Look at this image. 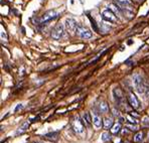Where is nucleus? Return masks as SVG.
Instances as JSON below:
<instances>
[{
  "label": "nucleus",
  "instance_id": "nucleus-28",
  "mask_svg": "<svg viewBox=\"0 0 149 143\" xmlns=\"http://www.w3.org/2000/svg\"><path fill=\"white\" fill-rule=\"evenodd\" d=\"M33 143H39V142H33Z\"/></svg>",
  "mask_w": 149,
  "mask_h": 143
},
{
  "label": "nucleus",
  "instance_id": "nucleus-3",
  "mask_svg": "<svg viewBox=\"0 0 149 143\" xmlns=\"http://www.w3.org/2000/svg\"><path fill=\"white\" fill-rule=\"evenodd\" d=\"M63 34H65V25L62 23L58 24L52 31V37L54 39H56V40L62 38Z\"/></svg>",
  "mask_w": 149,
  "mask_h": 143
},
{
  "label": "nucleus",
  "instance_id": "nucleus-13",
  "mask_svg": "<svg viewBox=\"0 0 149 143\" xmlns=\"http://www.w3.org/2000/svg\"><path fill=\"white\" fill-rule=\"evenodd\" d=\"M109 9L112 10L116 15H122L121 8H120V6L117 5V4H113V3L109 4Z\"/></svg>",
  "mask_w": 149,
  "mask_h": 143
},
{
  "label": "nucleus",
  "instance_id": "nucleus-22",
  "mask_svg": "<svg viewBox=\"0 0 149 143\" xmlns=\"http://www.w3.org/2000/svg\"><path fill=\"white\" fill-rule=\"evenodd\" d=\"M127 119H128V121H129V122L131 123V124H136V123H137L136 119H135V118H132V117H130V116H128V117H127Z\"/></svg>",
  "mask_w": 149,
  "mask_h": 143
},
{
  "label": "nucleus",
  "instance_id": "nucleus-27",
  "mask_svg": "<svg viewBox=\"0 0 149 143\" xmlns=\"http://www.w3.org/2000/svg\"><path fill=\"white\" fill-rule=\"evenodd\" d=\"M148 140H149V134H148Z\"/></svg>",
  "mask_w": 149,
  "mask_h": 143
},
{
  "label": "nucleus",
  "instance_id": "nucleus-26",
  "mask_svg": "<svg viewBox=\"0 0 149 143\" xmlns=\"http://www.w3.org/2000/svg\"><path fill=\"white\" fill-rule=\"evenodd\" d=\"M137 1H142V0H137Z\"/></svg>",
  "mask_w": 149,
  "mask_h": 143
},
{
  "label": "nucleus",
  "instance_id": "nucleus-18",
  "mask_svg": "<svg viewBox=\"0 0 149 143\" xmlns=\"http://www.w3.org/2000/svg\"><path fill=\"white\" fill-rule=\"evenodd\" d=\"M29 125H30L29 122H28V121H25V122L23 123L20 127H19V129L17 130V133H22V132L26 131L28 129V127H29Z\"/></svg>",
  "mask_w": 149,
  "mask_h": 143
},
{
  "label": "nucleus",
  "instance_id": "nucleus-21",
  "mask_svg": "<svg viewBox=\"0 0 149 143\" xmlns=\"http://www.w3.org/2000/svg\"><path fill=\"white\" fill-rule=\"evenodd\" d=\"M1 39H2V40H4V41L7 40V36H6V32H5V30H3V27H2V26H1Z\"/></svg>",
  "mask_w": 149,
  "mask_h": 143
},
{
  "label": "nucleus",
  "instance_id": "nucleus-23",
  "mask_svg": "<svg viewBox=\"0 0 149 143\" xmlns=\"http://www.w3.org/2000/svg\"><path fill=\"white\" fill-rule=\"evenodd\" d=\"M22 108H23V105H22V104H19V105H17L16 108H15V112H17L19 109H22Z\"/></svg>",
  "mask_w": 149,
  "mask_h": 143
},
{
  "label": "nucleus",
  "instance_id": "nucleus-24",
  "mask_svg": "<svg viewBox=\"0 0 149 143\" xmlns=\"http://www.w3.org/2000/svg\"><path fill=\"white\" fill-rule=\"evenodd\" d=\"M113 115L114 116H119V111L116 109H113Z\"/></svg>",
  "mask_w": 149,
  "mask_h": 143
},
{
  "label": "nucleus",
  "instance_id": "nucleus-16",
  "mask_svg": "<svg viewBox=\"0 0 149 143\" xmlns=\"http://www.w3.org/2000/svg\"><path fill=\"white\" fill-rule=\"evenodd\" d=\"M144 139V133L142 131H138L134 135V141L136 143H141Z\"/></svg>",
  "mask_w": 149,
  "mask_h": 143
},
{
  "label": "nucleus",
  "instance_id": "nucleus-8",
  "mask_svg": "<svg viewBox=\"0 0 149 143\" xmlns=\"http://www.w3.org/2000/svg\"><path fill=\"white\" fill-rule=\"evenodd\" d=\"M128 102L130 104V106L133 108V109H139L140 108V103H139V100L135 94L133 93H129L128 95Z\"/></svg>",
  "mask_w": 149,
  "mask_h": 143
},
{
  "label": "nucleus",
  "instance_id": "nucleus-20",
  "mask_svg": "<svg viewBox=\"0 0 149 143\" xmlns=\"http://www.w3.org/2000/svg\"><path fill=\"white\" fill-rule=\"evenodd\" d=\"M120 4H125V5H131L132 4V0H117Z\"/></svg>",
  "mask_w": 149,
  "mask_h": 143
},
{
  "label": "nucleus",
  "instance_id": "nucleus-9",
  "mask_svg": "<svg viewBox=\"0 0 149 143\" xmlns=\"http://www.w3.org/2000/svg\"><path fill=\"white\" fill-rule=\"evenodd\" d=\"M92 121H93V125L96 128H101L103 126V119L97 112H94L93 116H92Z\"/></svg>",
  "mask_w": 149,
  "mask_h": 143
},
{
  "label": "nucleus",
  "instance_id": "nucleus-7",
  "mask_svg": "<svg viewBox=\"0 0 149 143\" xmlns=\"http://www.w3.org/2000/svg\"><path fill=\"white\" fill-rule=\"evenodd\" d=\"M78 23L74 20V18H67L65 19V27L69 30L71 33H74V32L77 31V28H78Z\"/></svg>",
  "mask_w": 149,
  "mask_h": 143
},
{
  "label": "nucleus",
  "instance_id": "nucleus-2",
  "mask_svg": "<svg viewBox=\"0 0 149 143\" xmlns=\"http://www.w3.org/2000/svg\"><path fill=\"white\" fill-rule=\"evenodd\" d=\"M72 127H73L74 133L79 135H83L85 132V123L79 116H74V119L72 120Z\"/></svg>",
  "mask_w": 149,
  "mask_h": 143
},
{
  "label": "nucleus",
  "instance_id": "nucleus-4",
  "mask_svg": "<svg viewBox=\"0 0 149 143\" xmlns=\"http://www.w3.org/2000/svg\"><path fill=\"white\" fill-rule=\"evenodd\" d=\"M76 32L79 36L82 37V38H85V39L91 38V37L93 36V33H92L91 30H90L89 28H87L86 26H83V25H79Z\"/></svg>",
  "mask_w": 149,
  "mask_h": 143
},
{
  "label": "nucleus",
  "instance_id": "nucleus-17",
  "mask_svg": "<svg viewBox=\"0 0 149 143\" xmlns=\"http://www.w3.org/2000/svg\"><path fill=\"white\" fill-rule=\"evenodd\" d=\"M110 130H111V133H113V134L119 133L120 130H121V124H120V123H116V124H114L113 126H112V128Z\"/></svg>",
  "mask_w": 149,
  "mask_h": 143
},
{
  "label": "nucleus",
  "instance_id": "nucleus-11",
  "mask_svg": "<svg viewBox=\"0 0 149 143\" xmlns=\"http://www.w3.org/2000/svg\"><path fill=\"white\" fill-rule=\"evenodd\" d=\"M113 125V118L112 117H106L103 119V127L105 129H111Z\"/></svg>",
  "mask_w": 149,
  "mask_h": 143
},
{
  "label": "nucleus",
  "instance_id": "nucleus-19",
  "mask_svg": "<svg viewBox=\"0 0 149 143\" xmlns=\"http://www.w3.org/2000/svg\"><path fill=\"white\" fill-rule=\"evenodd\" d=\"M101 139H102V141H104V142L110 141L111 140V134L109 133V132H104V133H102Z\"/></svg>",
  "mask_w": 149,
  "mask_h": 143
},
{
  "label": "nucleus",
  "instance_id": "nucleus-10",
  "mask_svg": "<svg viewBox=\"0 0 149 143\" xmlns=\"http://www.w3.org/2000/svg\"><path fill=\"white\" fill-rule=\"evenodd\" d=\"M113 93H114V97H115L116 101H117L118 103L120 102L121 100H123V92H122V90L120 89V88H115V89L113 90Z\"/></svg>",
  "mask_w": 149,
  "mask_h": 143
},
{
  "label": "nucleus",
  "instance_id": "nucleus-5",
  "mask_svg": "<svg viewBox=\"0 0 149 143\" xmlns=\"http://www.w3.org/2000/svg\"><path fill=\"white\" fill-rule=\"evenodd\" d=\"M102 17L103 19H105L106 21H109L111 23H116L118 22V17L112 10L110 9H106L102 12Z\"/></svg>",
  "mask_w": 149,
  "mask_h": 143
},
{
  "label": "nucleus",
  "instance_id": "nucleus-25",
  "mask_svg": "<svg viewBox=\"0 0 149 143\" xmlns=\"http://www.w3.org/2000/svg\"><path fill=\"white\" fill-rule=\"evenodd\" d=\"M143 123H146V124H147V123H149V118H148V117H145V118H144Z\"/></svg>",
  "mask_w": 149,
  "mask_h": 143
},
{
  "label": "nucleus",
  "instance_id": "nucleus-6",
  "mask_svg": "<svg viewBox=\"0 0 149 143\" xmlns=\"http://www.w3.org/2000/svg\"><path fill=\"white\" fill-rule=\"evenodd\" d=\"M56 16H58V12H56V10H49V11L45 12L42 14V16H41V18H40V22L41 23L47 22V21H49V20H52V19L56 18Z\"/></svg>",
  "mask_w": 149,
  "mask_h": 143
},
{
  "label": "nucleus",
  "instance_id": "nucleus-1",
  "mask_svg": "<svg viewBox=\"0 0 149 143\" xmlns=\"http://www.w3.org/2000/svg\"><path fill=\"white\" fill-rule=\"evenodd\" d=\"M132 84L135 91L140 95H146L148 93V86L140 75H134L132 78Z\"/></svg>",
  "mask_w": 149,
  "mask_h": 143
},
{
  "label": "nucleus",
  "instance_id": "nucleus-12",
  "mask_svg": "<svg viewBox=\"0 0 149 143\" xmlns=\"http://www.w3.org/2000/svg\"><path fill=\"white\" fill-rule=\"evenodd\" d=\"M98 109H99V112H101V113H107L109 111V106L105 101H101L98 104Z\"/></svg>",
  "mask_w": 149,
  "mask_h": 143
},
{
  "label": "nucleus",
  "instance_id": "nucleus-15",
  "mask_svg": "<svg viewBox=\"0 0 149 143\" xmlns=\"http://www.w3.org/2000/svg\"><path fill=\"white\" fill-rule=\"evenodd\" d=\"M45 138L50 140V141H56L58 139V132H52L45 135Z\"/></svg>",
  "mask_w": 149,
  "mask_h": 143
},
{
  "label": "nucleus",
  "instance_id": "nucleus-14",
  "mask_svg": "<svg viewBox=\"0 0 149 143\" xmlns=\"http://www.w3.org/2000/svg\"><path fill=\"white\" fill-rule=\"evenodd\" d=\"M83 121H84V123L87 125V126H91V124H93V121H92V117L91 115H90L89 112H85L84 114H83Z\"/></svg>",
  "mask_w": 149,
  "mask_h": 143
}]
</instances>
